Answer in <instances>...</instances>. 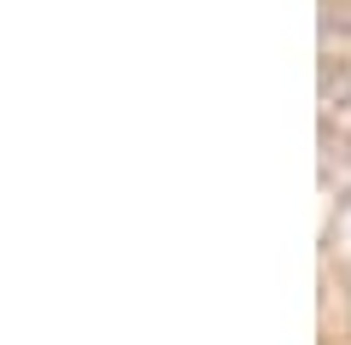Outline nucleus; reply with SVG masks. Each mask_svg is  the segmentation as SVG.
<instances>
[{
  "label": "nucleus",
  "mask_w": 351,
  "mask_h": 345,
  "mask_svg": "<svg viewBox=\"0 0 351 345\" xmlns=\"http://www.w3.org/2000/svg\"><path fill=\"white\" fill-rule=\"evenodd\" d=\"M322 123H328V135H339L351 147V71L346 64H339V82L322 76Z\"/></svg>",
  "instance_id": "1"
},
{
  "label": "nucleus",
  "mask_w": 351,
  "mask_h": 345,
  "mask_svg": "<svg viewBox=\"0 0 351 345\" xmlns=\"http://www.w3.org/2000/svg\"><path fill=\"white\" fill-rule=\"evenodd\" d=\"M334 240H339V246H351V193L339 199V211H334Z\"/></svg>",
  "instance_id": "2"
}]
</instances>
